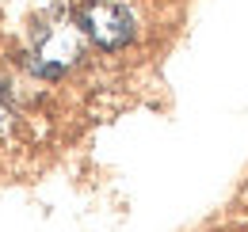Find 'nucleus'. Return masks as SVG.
Listing matches in <instances>:
<instances>
[{"label": "nucleus", "instance_id": "obj_2", "mask_svg": "<svg viewBox=\"0 0 248 232\" xmlns=\"http://www.w3.org/2000/svg\"><path fill=\"white\" fill-rule=\"evenodd\" d=\"M77 19L88 34V42H95L99 50H123L138 34V19L123 0H84Z\"/></svg>", "mask_w": 248, "mask_h": 232}, {"label": "nucleus", "instance_id": "obj_1", "mask_svg": "<svg viewBox=\"0 0 248 232\" xmlns=\"http://www.w3.org/2000/svg\"><path fill=\"white\" fill-rule=\"evenodd\" d=\"M84 27H80V19H69V15H58V19H50V23H42V27L34 30V42H31V69L38 76H46V80H58L65 76L80 54H84Z\"/></svg>", "mask_w": 248, "mask_h": 232}, {"label": "nucleus", "instance_id": "obj_3", "mask_svg": "<svg viewBox=\"0 0 248 232\" xmlns=\"http://www.w3.org/2000/svg\"><path fill=\"white\" fill-rule=\"evenodd\" d=\"M12 122H16V111H12V103H8V91L0 87V141L12 133Z\"/></svg>", "mask_w": 248, "mask_h": 232}]
</instances>
